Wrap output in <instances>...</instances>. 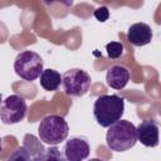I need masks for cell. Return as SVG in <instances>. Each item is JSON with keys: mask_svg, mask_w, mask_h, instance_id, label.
<instances>
[{"mask_svg": "<svg viewBox=\"0 0 161 161\" xmlns=\"http://www.w3.org/2000/svg\"><path fill=\"white\" fill-rule=\"evenodd\" d=\"M3 150V140H1V136H0V151Z\"/></svg>", "mask_w": 161, "mask_h": 161, "instance_id": "17", "label": "cell"}, {"mask_svg": "<svg viewBox=\"0 0 161 161\" xmlns=\"http://www.w3.org/2000/svg\"><path fill=\"white\" fill-rule=\"evenodd\" d=\"M1 103H3V97H1V94H0V107H1Z\"/></svg>", "mask_w": 161, "mask_h": 161, "instance_id": "18", "label": "cell"}, {"mask_svg": "<svg viewBox=\"0 0 161 161\" xmlns=\"http://www.w3.org/2000/svg\"><path fill=\"white\" fill-rule=\"evenodd\" d=\"M106 142L109 150L123 152L132 148L137 142V131L133 123L126 119H119L108 127Z\"/></svg>", "mask_w": 161, "mask_h": 161, "instance_id": "2", "label": "cell"}, {"mask_svg": "<svg viewBox=\"0 0 161 161\" xmlns=\"http://www.w3.org/2000/svg\"><path fill=\"white\" fill-rule=\"evenodd\" d=\"M91 75L80 68L69 69L62 75V86L64 93L70 97L84 96L91 87Z\"/></svg>", "mask_w": 161, "mask_h": 161, "instance_id": "5", "label": "cell"}, {"mask_svg": "<svg viewBox=\"0 0 161 161\" xmlns=\"http://www.w3.org/2000/svg\"><path fill=\"white\" fill-rule=\"evenodd\" d=\"M125 113V101L118 94H102L93 104V116L101 127L108 128L122 118Z\"/></svg>", "mask_w": 161, "mask_h": 161, "instance_id": "1", "label": "cell"}, {"mask_svg": "<svg viewBox=\"0 0 161 161\" xmlns=\"http://www.w3.org/2000/svg\"><path fill=\"white\" fill-rule=\"evenodd\" d=\"M33 161H67L63 152L57 146H50L33 157Z\"/></svg>", "mask_w": 161, "mask_h": 161, "instance_id": "12", "label": "cell"}, {"mask_svg": "<svg viewBox=\"0 0 161 161\" xmlns=\"http://www.w3.org/2000/svg\"><path fill=\"white\" fill-rule=\"evenodd\" d=\"M137 141L146 147H156L158 145V122L153 118L143 119L137 127Z\"/></svg>", "mask_w": 161, "mask_h": 161, "instance_id": "8", "label": "cell"}, {"mask_svg": "<svg viewBox=\"0 0 161 161\" xmlns=\"http://www.w3.org/2000/svg\"><path fill=\"white\" fill-rule=\"evenodd\" d=\"M43 59L33 50H24L19 53L14 62L15 73L24 80H34L40 77L43 72Z\"/></svg>", "mask_w": 161, "mask_h": 161, "instance_id": "4", "label": "cell"}, {"mask_svg": "<svg viewBox=\"0 0 161 161\" xmlns=\"http://www.w3.org/2000/svg\"><path fill=\"white\" fill-rule=\"evenodd\" d=\"M107 84L113 89H122L130 80V72L126 67L114 64L108 68L106 74Z\"/></svg>", "mask_w": 161, "mask_h": 161, "instance_id": "10", "label": "cell"}, {"mask_svg": "<svg viewBox=\"0 0 161 161\" xmlns=\"http://www.w3.org/2000/svg\"><path fill=\"white\" fill-rule=\"evenodd\" d=\"M106 50H107V55L111 59H117L122 55L123 53V44L119 42H111L106 45Z\"/></svg>", "mask_w": 161, "mask_h": 161, "instance_id": "14", "label": "cell"}, {"mask_svg": "<svg viewBox=\"0 0 161 161\" xmlns=\"http://www.w3.org/2000/svg\"><path fill=\"white\" fill-rule=\"evenodd\" d=\"M40 86L48 91V92H54L58 91V88L62 84V75L58 70L55 69H43L40 74Z\"/></svg>", "mask_w": 161, "mask_h": 161, "instance_id": "11", "label": "cell"}, {"mask_svg": "<svg viewBox=\"0 0 161 161\" xmlns=\"http://www.w3.org/2000/svg\"><path fill=\"white\" fill-rule=\"evenodd\" d=\"M28 106L23 97L11 94L6 97L0 107V119L5 125H15L23 121L26 116Z\"/></svg>", "mask_w": 161, "mask_h": 161, "instance_id": "6", "label": "cell"}, {"mask_svg": "<svg viewBox=\"0 0 161 161\" xmlns=\"http://www.w3.org/2000/svg\"><path fill=\"white\" fill-rule=\"evenodd\" d=\"M91 153L89 143L86 138L72 137L69 138L63 150V155L67 161H84Z\"/></svg>", "mask_w": 161, "mask_h": 161, "instance_id": "7", "label": "cell"}, {"mask_svg": "<svg viewBox=\"0 0 161 161\" xmlns=\"http://www.w3.org/2000/svg\"><path fill=\"white\" fill-rule=\"evenodd\" d=\"M128 42L135 47H143L152 40V29L146 23H136L128 28Z\"/></svg>", "mask_w": 161, "mask_h": 161, "instance_id": "9", "label": "cell"}, {"mask_svg": "<svg viewBox=\"0 0 161 161\" xmlns=\"http://www.w3.org/2000/svg\"><path fill=\"white\" fill-rule=\"evenodd\" d=\"M69 133V126L64 117L58 114L45 116L38 127L39 140L49 146H57L65 141Z\"/></svg>", "mask_w": 161, "mask_h": 161, "instance_id": "3", "label": "cell"}, {"mask_svg": "<svg viewBox=\"0 0 161 161\" xmlns=\"http://www.w3.org/2000/svg\"><path fill=\"white\" fill-rule=\"evenodd\" d=\"M88 161H103V160H101V158H91Z\"/></svg>", "mask_w": 161, "mask_h": 161, "instance_id": "16", "label": "cell"}, {"mask_svg": "<svg viewBox=\"0 0 161 161\" xmlns=\"http://www.w3.org/2000/svg\"><path fill=\"white\" fill-rule=\"evenodd\" d=\"M94 18H96L98 21H101V23L106 21V20L109 18L108 8H107V6H101V8L96 9V10H94Z\"/></svg>", "mask_w": 161, "mask_h": 161, "instance_id": "15", "label": "cell"}, {"mask_svg": "<svg viewBox=\"0 0 161 161\" xmlns=\"http://www.w3.org/2000/svg\"><path fill=\"white\" fill-rule=\"evenodd\" d=\"M8 161H33V156L25 146H20L10 155Z\"/></svg>", "mask_w": 161, "mask_h": 161, "instance_id": "13", "label": "cell"}]
</instances>
